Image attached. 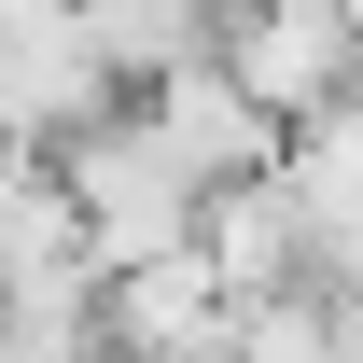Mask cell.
Segmentation results:
<instances>
[{
	"label": "cell",
	"instance_id": "obj_1",
	"mask_svg": "<svg viewBox=\"0 0 363 363\" xmlns=\"http://www.w3.org/2000/svg\"><path fill=\"white\" fill-rule=\"evenodd\" d=\"M43 168H56V196H70V224H84V266H98V279L196 252V182L140 140V112H98L84 140H56Z\"/></svg>",
	"mask_w": 363,
	"mask_h": 363
},
{
	"label": "cell",
	"instance_id": "obj_2",
	"mask_svg": "<svg viewBox=\"0 0 363 363\" xmlns=\"http://www.w3.org/2000/svg\"><path fill=\"white\" fill-rule=\"evenodd\" d=\"M210 70H224V84L252 98L279 140H294V126H321V112H350L363 43H350V14H335V0H279V14H238Z\"/></svg>",
	"mask_w": 363,
	"mask_h": 363
},
{
	"label": "cell",
	"instance_id": "obj_3",
	"mask_svg": "<svg viewBox=\"0 0 363 363\" xmlns=\"http://www.w3.org/2000/svg\"><path fill=\"white\" fill-rule=\"evenodd\" d=\"M126 112H140V140H154L196 196H224V182H279V154H294V140H279L224 70H168V84H140Z\"/></svg>",
	"mask_w": 363,
	"mask_h": 363
},
{
	"label": "cell",
	"instance_id": "obj_4",
	"mask_svg": "<svg viewBox=\"0 0 363 363\" xmlns=\"http://www.w3.org/2000/svg\"><path fill=\"white\" fill-rule=\"evenodd\" d=\"M224 335H238V294L196 252L98 279V363H224Z\"/></svg>",
	"mask_w": 363,
	"mask_h": 363
},
{
	"label": "cell",
	"instance_id": "obj_5",
	"mask_svg": "<svg viewBox=\"0 0 363 363\" xmlns=\"http://www.w3.org/2000/svg\"><path fill=\"white\" fill-rule=\"evenodd\" d=\"M196 266L224 279L238 308H266V294H308L321 252H308V210L279 182H224V196H196Z\"/></svg>",
	"mask_w": 363,
	"mask_h": 363
},
{
	"label": "cell",
	"instance_id": "obj_6",
	"mask_svg": "<svg viewBox=\"0 0 363 363\" xmlns=\"http://www.w3.org/2000/svg\"><path fill=\"white\" fill-rule=\"evenodd\" d=\"M84 43L112 70V98H140V84H168V70H210L224 56V14L210 0H84Z\"/></svg>",
	"mask_w": 363,
	"mask_h": 363
},
{
	"label": "cell",
	"instance_id": "obj_7",
	"mask_svg": "<svg viewBox=\"0 0 363 363\" xmlns=\"http://www.w3.org/2000/svg\"><path fill=\"white\" fill-rule=\"evenodd\" d=\"M224 363H335V308L321 294H266V308H238Z\"/></svg>",
	"mask_w": 363,
	"mask_h": 363
}]
</instances>
